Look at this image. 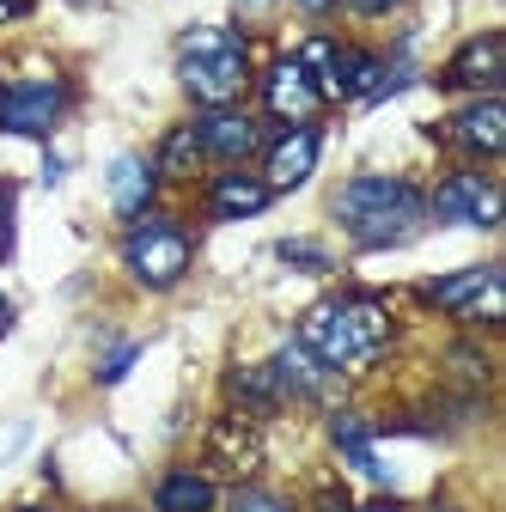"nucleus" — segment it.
Returning a JSON list of instances; mask_svg holds the SVG:
<instances>
[{"mask_svg":"<svg viewBox=\"0 0 506 512\" xmlns=\"http://www.w3.org/2000/svg\"><path fill=\"white\" fill-rule=\"evenodd\" d=\"M391 311L378 299H324L299 317V342L318 354L330 372H366L391 348Z\"/></svg>","mask_w":506,"mask_h":512,"instance_id":"f257e3e1","label":"nucleus"},{"mask_svg":"<svg viewBox=\"0 0 506 512\" xmlns=\"http://www.w3.org/2000/svg\"><path fill=\"white\" fill-rule=\"evenodd\" d=\"M177 80L202 110H238V98L250 92V55L244 37L226 25H196L177 43Z\"/></svg>","mask_w":506,"mask_h":512,"instance_id":"f03ea898","label":"nucleus"},{"mask_svg":"<svg viewBox=\"0 0 506 512\" xmlns=\"http://www.w3.org/2000/svg\"><path fill=\"white\" fill-rule=\"evenodd\" d=\"M421 214H427L421 189L403 183V177H354L342 196H336V220L354 232L360 250L403 244V238L421 226Z\"/></svg>","mask_w":506,"mask_h":512,"instance_id":"7ed1b4c3","label":"nucleus"},{"mask_svg":"<svg viewBox=\"0 0 506 512\" xmlns=\"http://www.w3.org/2000/svg\"><path fill=\"white\" fill-rule=\"evenodd\" d=\"M122 256H129V275L153 293L177 287L189 275V256H196V244H189V232L165 214H141L129 226V244H122Z\"/></svg>","mask_w":506,"mask_h":512,"instance_id":"20e7f679","label":"nucleus"},{"mask_svg":"<svg viewBox=\"0 0 506 512\" xmlns=\"http://www.w3.org/2000/svg\"><path fill=\"white\" fill-rule=\"evenodd\" d=\"M506 214V196H500V183L482 177V171H452L446 183L433 189V220H446V226H482L494 232Z\"/></svg>","mask_w":506,"mask_h":512,"instance_id":"39448f33","label":"nucleus"},{"mask_svg":"<svg viewBox=\"0 0 506 512\" xmlns=\"http://www.w3.org/2000/svg\"><path fill=\"white\" fill-rule=\"evenodd\" d=\"M208 464H214L220 476H232V482H250V476L263 470V421L244 415V409L220 415V421L208 427Z\"/></svg>","mask_w":506,"mask_h":512,"instance_id":"423d86ee","label":"nucleus"},{"mask_svg":"<svg viewBox=\"0 0 506 512\" xmlns=\"http://www.w3.org/2000/svg\"><path fill=\"white\" fill-rule=\"evenodd\" d=\"M61 110H68V86H55V80H25V86L0 92V128H7V135L43 141L61 122Z\"/></svg>","mask_w":506,"mask_h":512,"instance_id":"0eeeda50","label":"nucleus"},{"mask_svg":"<svg viewBox=\"0 0 506 512\" xmlns=\"http://www.w3.org/2000/svg\"><path fill=\"white\" fill-rule=\"evenodd\" d=\"M318 153H324L318 122L281 128V135L269 141V159H263V183H269V196H281V189H299V183L311 177V165H318Z\"/></svg>","mask_w":506,"mask_h":512,"instance_id":"6e6552de","label":"nucleus"},{"mask_svg":"<svg viewBox=\"0 0 506 512\" xmlns=\"http://www.w3.org/2000/svg\"><path fill=\"white\" fill-rule=\"evenodd\" d=\"M500 80H506V37H494V31L458 43V55L446 61V86H452V92H482V98H494Z\"/></svg>","mask_w":506,"mask_h":512,"instance_id":"1a4fd4ad","label":"nucleus"},{"mask_svg":"<svg viewBox=\"0 0 506 512\" xmlns=\"http://www.w3.org/2000/svg\"><path fill=\"white\" fill-rule=\"evenodd\" d=\"M318 86H311V74L299 68V55H281L275 68L263 74V110L275 116V122H287V128H299V122H311L318 116Z\"/></svg>","mask_w":506,"mask_h":512,"instance_id":"9d476101","label":"nucleus"},{"mask_svg":"<svg viewBox=\"0 0 506 512\" xmlns=\"http://www.w3.org/2000/svg\"><path fill=\"white\" fill-rule=\"evenodd\" d=\"M196 141H202L208 159H220V165H244L250 153L263 147V122H257V116H244V110H208V116L196 122Z\"/></svg>","mask_w":506,"mask_h":512,"instance_id":"9b49d317","label":"nucleus"},{"mask_svg":"<svg viewBox=\"0 0 506 512\" xmlns=\"http://www.w3.org/2000/svg\"><path fill=\"white\" fill-rule=\"evenodd\" d=\"M153 196H159V171H153V159L122 153V159L110 165V208H116L122 220H141V214L153 208Z\"/></svg>","mask_w":506,"mask_h":512,"instance_id":"f8f14e48","label":"nucleus"},{"mask_svg":"<svg viewBox=\"0 0 506 512\" xmlns=\"http://www.w3.org/2000/svg\"><path fill=\"white\" fill-rule=\"evenodd\" d=\"M452 141H458L464 153H476V159L506 153V104H500V98H476L470 110H458Z\"/></svg>","mask_w":506,"mask_h":512,"instance_id":"ddd939ff","label":"nucleus"},{"mask_svg":"<svg viewBox=\"0 0 506 512\" xmlns=\"http://www.w3.org/2000/svg\"><path fill=\"white\" fill-rule=\"evenodd\" d=\"M275 196H269V183L263 177H250V171H226L208 183V214L214 220H250V214H263Z\"/></svg>","mask_w":506,"mask_h":512,"instance_id":"4468645a","label":"nucleus"},{"mask_svg":"<svg viewBox=\"0 0 506 512\" xmlns=\"http://www.w3.org/2000/svg\"><path fill=\"white\" fill-rule=\"evenodd\" d=\"M275 378H281V391H287V397H324V391H330V366L311 354L299 336L275 354Z\"/></svg>","mask_w":506,"mask_h":512,"instance_id":"2eb2a0df","label":"nucleus"},{"mask_svg":"<svg viewBox=\"0 0 506 512\" xmlns=\"http://www.w3.org/2000/svg\"><path fill=\"white\" fill-rule=\"evenodd\" d=\"M153 506H159V512H214V506H220V488H214V476H202V470H171V476L153 488Z\"/></svg>","mask_w":506,"mask_h":512,"instance_id":"dca6fc26","label":"nucleus"},{"mask_svg":"<svg viewBox=\"0 0 506 512\" xmlns=\"http://www.w3.org/2000/svg\"><path fill=\"white\" fill-rule=\"evenodd\" d=\"M226 391H232V403H238L244 415H257V421L287 397V391H281V378H275V366H232Z\"/></svg>","mask_w":506,"mask_h":512,"instance_id":"f3484780","label":"nucleus"},{"mask_svg":"<svg viewBox=\"0 0 506 512\" xmlns=\"http://www.w3.org/2000/svg\"><path fill=\"white\" fill-rule=\"evenodd\" d=\"M299 68L311 74V86H318L324 104H342L348 98V86H342V49L330 37H305L299 43Z\"/></svg>","mask_w":506,"mask_h":512,"instance_id":"a211bd4d","label":"nucleus"},{"mask_svg":"<svg viewBox=\"0 0 506 512\" xmlns=\"http://www.w3.org/2000/svg\"><path fill=\"white\" fill-rule=\"evenodd\" d=\"M202 165H208V153H202V141H196V122H189V128H171V135L159 141V159H153V171H159L165 183L202 177Z\"/></svg>","mask_w":506,"mask_h":512,"instance_id":"6ab92c4d","label":"nucleus"},{"mask_svg":"<svg viewBox=\"0 0 506 512\" xmlns=\"http://www.w3.org/2000/svg\"><path fill=\"white\" fill-rule=\"evenodd\" d=\"M330 433H336V445L348 452V464H354L366 482H391V470L372 458V427H366L360 415H336V421H330Z\"/></svg>","mask_w":506,"mask_h":512,"instance_id":"aec40b11","label":"nucleus"},{"mask_svg":"<svg viewBox=\"0 0 506 512\" xmlns=\"http://www.w3.org/2000/svg\"><path fill=\"white\" fill-rule=\"evenodd\" d=\"M458 324H476V330H500L506 324V269H488V281L458 305Z\"/></svg>","mask_w":506,"mask_h":512,"instance_id":"412c9836","label":"nucleus"},{"mask_svg":"<svg viewBox=\"0 0 506 512\" xmlns=\"http://www.w3.org/2000/svg\"><path fill=\"white\" fill-rule=\"evenodd\" d=\"M482 281H488V263H482V269H464V275H439V281H427L421 293H427V305H439V311H458Z\"/></svg>","mask_w":506,"mask_h":512,"instance_id":"4be33fe9","label":"nucleus"},{"mask_svg":"<svg viewBox=\"0 0 506 512\" xmlns=\"http://www.w3.org/2000/svg\"><path fill=\"white\" fill-rule=\"evenodd\" d=\"M446 366H452V378L464 384V391H488V384H494V366H488L470 342H458V348L446 354Z\"/></svg>","mask_w":506,"mask_h":512,"instance_id":"5701e85b","label":"nucleus"},{"mask_svg":"<svg viewBox=\"0 0 506 512\" xmlns=\"http://www.w3.org/2000/svg\"><path fill=\"white\" fill-rule=\"evenodd\" d=\"M232 512H293L281 494H269V488H238L232 494Z\"/></svg>","mask_w":506,"mask_h":512,"instance_id":"b1692460","label":"nucleus"},{"mask_svg":"<svg viewBox=\"0 0 506 512\" xmlns=\"http://www.w3.org/2000/svg\"><path fill=\"white\" fill-rule=\"evenodd\" d=\"M135 360H141V342H122V348H116V354H110V360L98 366V384H116V378H122V372H129Z\"/></svg>","mask_w":506,"mask_h":512,"instance_id":"393cba45","label":"nucleus"},{"mask_svg":"<svg viewBox=\"0 0 506 512\" xmlns=\"http://www.w3.org/2000/svg\"><path fill=\"white\" fill-rule=\"evenodd\" d=\"M281 263H299V269H330V256H324L318 244H293V238H287V244H281Z\"/></svg>","mask_w":506,"mask_h":512,"instance_id":"a878e982","label":"nucleus"},{"mask_svg":"<svg viewBox=\"0 0 506 512\" xmlns=\"http://www.w3.org/2000/svg\"><path fill=\"white\" fill-rule=\"evenodd\" d=\"M13 250V189L0 183V256Z\"/></svg>","mask_w":506,"mask_h":512,"instance_id":"bb28decb","label":"nucleus"},{"mask_svg":"<svg viewBox=\"0 0 506 512\" xmlns=\"http://www.w3.org/2000/svg\"><path fill=\"white\" fill-rule=\"evenodd\" d=\"M348 13H360V19H385V13H397L403 0H342Z\"/></svg>","mask_w":506,"mask_h":512,"instance_id":"cd10ccee","label":"nucleus"},{"mask_svg":"<svg viewBox=\"0 0 506 512\" xmlns=\"http://www.w3.org/2000/svg\"><path fill=\"white\" fill-rule=\"evenodd\" d=\"M318 512H354V506H348L342 488H324V494H318Z\"/></svg>","mask_w":506,"mask_h":512,"instance_id":"c85d7f7f","label":"nucleus"},{"mask_svg":"<svg viewBox=\"0 0 506 512\" xmlns=\"http://www.w3.org/2000/svg\"><path fill=\"white\" fill-rule=\"evenodd\" d=\"M25 7H31V0H0V25H7V19H25Z\"/></svg>","mask_w":506,"mask_h":512,"instance_id":"c756f323","label":"nucleus"},{"mask_svg":"<svg viewBox=\"0 0 506 512\" xmlns=\"http://www.w3.org/2000/svg\"><path fill=\"white\" fill-rule=\"evenodd\" d=\"M293 7H305V13H330L336 0H293Z\"/></svg>","mask_w":506,"mask_h":512,"instance_id":"7c9ffc66","label":"nucleus"},{"mask_svg":"<svg viewBox=\"0 0 506 512\" xmlns=\"http://www.w3.org/2000/svg\"><path fill=\"white\" fill-rule=\"evenodd\" d=\"M360 512H403L397 500H372V506H360Z\"/></svg>","mask_w":506,"mask_h":512,"instance_id":"2f4dec72","label":"nucleus"},{"mask_svg":"<svg viewBox=\"0 0 506 512\" xmlns=\"http://www.w3.org/2000/svg\"><path fill=\"white\" fill-rule=\"evenodd\" d=\"M7 324H13V305H7V299H0V336H7Z\"/></svg>","mask_w":506,"mask_h":512,"instance_id":"473e14b6","label":"nucleus"},{"mask_svg":"<svg viewBox=\"0 0 506 512\" xmlns=\"http://www.w3.org/2000/svg\"><path fill=\"white\" fill-rule=\"evenodd\" d=\"M433 512H458V506H433Z\"/></svg>","mask_w":506,"mask_h":512,"instance_id":"72a5a7b5","label":"nucleus"},{"mask_svg":"<svg viewBox=\"0 0 506 512\" xmlns=\"http://www.w3.org/2000/svg\"><path fill=\"white\" fill-rule=\"evenodd\" d=\"M25 512H43V506H25Z\"/></svg>","mask_w":506,"mask_h":512,"instance_id":"f704fd0d","label":"nucleus"}]
</instances>
